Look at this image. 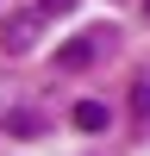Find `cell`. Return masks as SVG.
I'll return each instance as SVG.
<instances>
[{
	"label": "cell",
	"instance_id": "1",
	"mask_svg": "<svg viewBox=\"0 0 150 156\" xmlns=\"http://www.w3.org/2000/svg\"><path fill=\"white\" fill-rule=\"evenodd\" d=\"M38 25H44V12L31 6V12H19V19H6V31H0V44H6L12 56H19V50H31V44H38Z\"/></svg>",
	"mask_w": 150,
	"mask_h": 156
},
{
	"label": "cell",
	"instance_id": "2",
	"mask_svg": "<svg viewBox=\"0 0 150 156\" xmlns=\"http://www.w3.org/2000/svg\"><path fill=\"white\" fill-rule=\"evenodd\" d=\"M112 37H100V31H88V37H75V44H62L56 50V69H88V56L94 50H106Z\"/></svg>",
	"mask_w": 150,
	"mask_h": 156
},
{
	"label": "cell",
	"instance_id": "3",
	"mask_svg": "<svg viewBox=\"0 0 150 156\" xmlns=\"http://www.w3.org/2000/svg\"><path fill=\"white\" fill-rule=\"evenodd\" d=\"M106 119L112 112L100 106V100H81V106H75V125H81V131H106Z\"/></svg>",
	"mask_w": 150,
	"mask_h": 156
}]
</instances>
